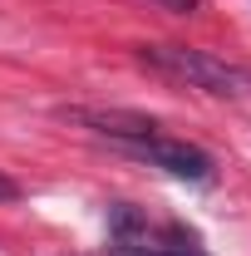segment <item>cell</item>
<instances>
[{"instance_id":"277c9868","label":"cell","mask_w":251,"mask_h":256,"mask_svg":"<svg viewBox=\"0 0 251 256\" xmlns=\"http://www.w3.org/2000/svg\"><path fill=\"white\" fill-rule=\"evenodd\" d=\"M153 5H158V10H172V15H192L202 0H153Z\"/></svg>"},{"instance_id":"6da1fadb","label":"cell","mask_w":251,"mask_h":256,"mask_svg":"<svg viewBox=\"0 0 251 256\" xmlns=\"http://www.w3.org/2000/svg\"><path fill=\"white\" fill-rule=\"evenodd\" d=\"M138 64L162 74L178 89H202V94H217V98H236L251 84L246 69L217 60L207 50H192V44H138Z\"/></svg>"},{"instance_id":"5b68a950","label":"cell","mask_w":251,"mask_h":256,"mask_svg":"<svg viewBox=\"0 0 251 256\" xmlns=\"http://www.w3.org/2000/svg\"><path fill=\"white\" fill-rule=\"evenodd\" d=\"M124 256H192V252H168V246H124Z\"/></svg>"},{"instance_id":"3957f363","label":"cell","mask_w":251,"mask_h":256,"mask_svg":"<svg viewBox=\"0 0 251 256\" xmlns=\"http://www.w3.org/2000/svg\"><path fill=\"white\" fill-rule=\"evenodd\" d=\"M60 118H69V124H79V128H89V133H98V138H114L118 148H124V143H143V138L162 133V124H158V118L128 114V108H64Z\"/></svg>"},{"instance_id":"8992f818","label":"cell","mask_w":251,"mask_h":256,"mask_svg":"<svg viewBox=\"0 0 251 256\" xmlns=\"http://www.w3.org/2000/svg\"><path fill=\"white\" fill-rule=\"evenodd\" d=\"M15 197H20V182H15V178H5V172H0V202H15Z\"/></svg>"},{"instance_id":"7a4b0ae2","label":"cell","mask_w":251,"mask_h":256,"mask_svg":"<svg viewBox=\"0 0 251 256\" xmlns=\"http://www.w3.org/2000/svg\"><path fill=\"white\" fill-rule=\"evenodd\" d=\"M124 153L148 162V168H158V172H168V178H182V182H207L212 178V158L197 143L172 138V133H153L143 143H124Z\"/></svg>"}]
</instances>
